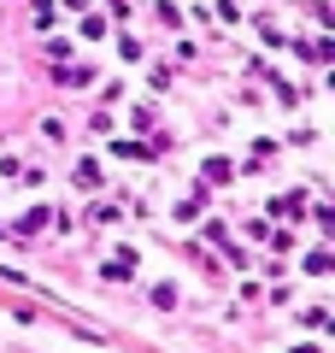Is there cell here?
<instances>
[{"mask_svg":"<svg viewBox=\"0 0 335 353\" xmlns=\"http://www.w3.org/2000/svg\"><path fill=\"white\" fill-rule=\"evenodd\" d=\"M100 271H106V277H136V248H118Z\"/></svg>","mask_w":335,"mask_h":353,"instance_id":"6da1fadb","label":"cell"},{"mask_svg":"<svg viewBox=\"0 0 335 353\" xmlns=\"http://www.w3.org/2000/svg\"><path fill=\"white\" fill-rule=\"evenodd\" d=\"M88 65H59V71H53V83H65V88H88Z\"/></svg>","mask_w":335,"mask_h":353,"instance_id":"7a4b0ae2","label":"cell"},{"mask_svg":"<svg viewBox=\"0 0 335 353\" xmlns=\"http://www.w3.org/2000/svg\"><path fill=\"white\" fill-rule=\"evenodd\" d=\"M48 218H53V212H48V206H30V212H24V218H18V230H24V236H30V230H41V224H48Z\"/></svg>","mask_w":335,"mask_h":353,"instance_id":"3957f363","label":"cell"},{"mask_svg":"<svg viewBox=\"0 0 335 353\" xmlns=\"http://www.w3.org/2000/svg\"><path fill=\"white\" fill-rule=\"evenodd\" d=\"M77 183H83V189H100V165L83 159V165H77Z\"/></svg>","mask_w":335,"mask_h":353,"instance_id":"277c9868","label":"cell"},{"mask_svg":"<svg viewBox=\"0 0 335 353\" xmlns=\"http://www.w3.org/2000/svg\"><path fill=\"white\" fill-rule=\"evenodd\" d=\"M306 271H312V277H323V271H329V248H312L306 253Z\"/></svg>","mask_w":335,"mask_h":353,"instance_id":"5b68a950","label":"cell"},{"mask_svg":"<svg viewBox=\"0 0 335 353\" xmlns=\"http://www.w3.org/2000/svg\"><path fill=\"white\" fill-rule=\"evenodd\" d=\"M230 176H236L230 159H206V183H230Z\"/></svg>","mask_w":335,"mask_h":353,"instance_id":"8992f818","label":"cell"}]
</instances>
